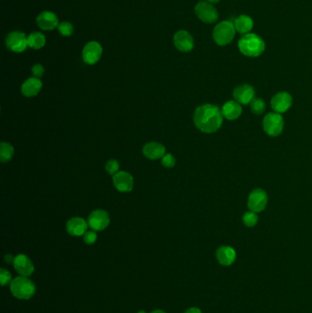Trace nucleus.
Instances as JSON below:
<instances>
[{"label":"nucleus","instance_id":"obj_1","mask_svg":"<svg viewBox=\"0 0 312 313\" xmlns=\"http://www.w3.org/2000/svg\"><path fill=\"white\" fill-rule=\"evenodd\" d=\"M194 124L204 133L212 134L220 130L224 114L220 108L214 104H204L195 110Z\"/></svg>","mask_w":312,"mask_h":313},{"label":"nucleus","instance_id":"obj_2","mask_svg":"<svg viewBox=\"0 0 312 313\" xmlns=\"http://www.w3.org/2000/svg\"><path fill=\"white\" fill-rule=\"evenodd\" d=\"M238 48L244 55L248 57H258L264 52V42L258 35L248 33L242 35L238 42Z\"/></svg>","mask_w":312,"mask_h":313},{"label":"nucleus","instance_id":"obj_3","mask_svg":"<svg viewBox=\"0 0 312 313\" xmlns=\"http://www.w3.org/2000/svg\"><path fill=\"white\" fill-rule=\"evenodd\" d=\"M10 292L18 300H27L35 295L36 286L28 276H16L10 283Z\"/></svg>","mask_w":312,"mask_h":313},{"label":"nucleus","instance_id":"obj_4","mask_svg":"<svg viewBox=\"0 0 312 313\" xmlns=\"http://www.w3.org/2000/svg\"><path fill=\"white\" fill-rule=\"evenodd\" d=\"M236 33V30L234 23L224 20L216 25L212 32V37L216 44L219 46H226L234 40Z\"/></svg>","mask_w":312,"mask_h":313},{"label":"nucleus","instance_id":"obj_5","mask_svg":"<svg viewBox=\"0 0 312 313\" xmlns=\"http://www.w3.org/2000/svg\"><path fill=\"white\" fill-rule=\"evenodd\" d=\"M264 132L270 136H280L284 128V118L278 113H268L263 120Z\"/></svg>","mask_w":312,"mask_h":313},{"label":"nucleus","instance_id":"obj_6","mask_svg":"<svg viewBox=\"0 0 312 313\" xmlns=\"http://www.w3.org/2000/svg\"><path fill=\"white\" fill-rule=\"evenodd\" d=\"M195 14L202 22L207 24H212L218 20V11L207 1H200L196 5Z\"/></svg>","mask_w":312,"mask_h":313},{"label":"nucleus","instance_id":"obj_7","mask_svg":"<svg viewBox=\"0 0 312 313\" xmlns=\"http://www.w3.org/2000/svg\"><path fill=\"white\" fill-rule=\"evenodd\" d=\"M268 202V197L264 190H254L248 197V208L254 212H261L266 209Z\"/></svg>","mask_w":312,"mask_h":313},{"label":"nucleus","instance_id":"obj_8","mask_svg":"<svg viewBox=\"0 0 312 313\" xmlns=\"http://www.w3.org/2000/svg\"><path fill=\"white\" fill-rule=\"evenodd\" d=\"M88 226L92 230L98 232L102 231L109 226L110 218L108 212L104 210H94L88 217Z\"/></svg>","mask_w":312,"mask_h":313},{"label":"nucleus","instance_id":"obj_9","mask_svg":"<svg viewBox=\"0 0 312 313\" xmlns=\"http://www.w3.org/2000/svg\"><path fill=\"white\" fill-rule=\"evenodd\" d=\"M6 46L14 52H22L28 46V38L25 33L13 32L8 35L6 38Z\"/></svg>","mask_w":312,"mask_h":313},{"label":"nucleus","instance_id":"obj_10","mask_svg":"<svg viewBox=\"0 0 312 313\" xmlns=\"http://www.w3.org/2000/svg\"><path fill=\"white\" fill-rule=\"evenodd\" d=\"M102 54V46L97 42H90L84 48L82 59L87 64H96L101 59Z\"/></svg>","mask_w":312,"mask_h":313},{"label":"nucleus","instance_id":"obj_11","mask_svg":"<svg viewBox=\"0 0 312 313\" xmlns=\"http://www.w3.org/2000/svg\"><path fill=\"white\" fill-rule=\"evenodd\" d=\"M13 266L20 275L28 278L32 275L35 270L32 261L24 254H18L15 256L13 261Z\"/></svg>","mask_w":312,"mask_h":313},{"label":"nucleus","instance_id":"obj_12","mask_svg":"<svg viewBox=\"0 0 312 313\" xmlns=\"http://www.w3.org/2000/svg\"><path fill=\"white\" fill-rule=\"evenodd\" d=\"M292 102V96L288 92H280L272 98L271 108L276 113H285L291 108Z\"/></svg>","mask_w":312,"mask_h":313},{"label":"nucleus","instance_id":"obj_13","mask_svg":"<svg viewBox=\"0 0 312 313\" xmlns=\"http://www.w3.org/2000/svg\"><path fill=\"white\" fill-rule=\"evenodd\" d=\"M113 182L121 192H130L134 188V178L126 172H118L113 175Z\"/></svg>","mask_w":312,"mask_h":313},{"label":"nucleus","instance_id":"obj_14","mask_svg":"<svg viewBox=\"0 0 312 313\" xmlns=\"http://www.w3.org/2000/svg\"><path fill=\"white\" fill-rule=\"evenodd\" d=\"M174 45L180 52H188L194 49V40L192 36L186 30H180L174 35Z\"/></svg>","mask_w":312,"mask_h":313},{"label":"nucleus","instance_id":"obj_15","mask_svg":"<svg viewBox=\"0 0 312 313\" xmlns=\"http://www.w3.org/2000/svg\"><path fill=\"white\" fill-rule=\"evenodd\" d=\"M254 89L249 84H241L234 91V98L237 103L248 104L254 99Z\"/></svg>","mask_w":312,"mask_h":313},{"label":"nucleus","instance_id":"obj_16","mask_svg":"<svg viewBox=\"0 0 312 313\" xmlns=\"http://www.w3.org/2000/svg\"><path fill=\"white\" fill-rule=\"evenodd\" d=\"M88 222L81 217H74L67 222L66 230L72 236H82L87 232Z\"/></svg>","mask_w":312,"mask_h":313},{"label":"nucleus","instance_id":"obj_17","mask_svg":"<svg viewBox=\"0 0 312 313\" xmlns=\"http://www.w3.org/2000/svg\"><path fill=\"white\" fill-rule=\"evenodd\" d=\"M37 24L44 30H52L59 26V20L54 12L44 11L37 16Z\"/></svg>","mask_w":312,"mask_h":313},{"label":"nucleus","instance_id":"obj_18","mask_svg":"<svg viewBox=\"0 0 312 313\" xmlns=\"http://www.w3.org/2000/svg\"><path fill=\"white\" fill-rule=\"evenodd\" d=\"M42 88V82L37 77H32L23 82L22 86V94L26 98L36 96Z\"/></svg>","mask_w":312,"mask_h":313},{"label":"nucleus","instance_id":"obj_19","mask_svg":"<svg viewBox=\"0 0 312 313\" xmlns=\"http://www.w3.org/2000/svg\"><path fill=\"white\" fill-rule=\"evenodd\" d=\"M216 258L222 266H231L236 260V252L231 246H224L216 251Z\"/></svg>","mask_w":312,"mask_h":313},{"label":"nucleus","instance_id":"obj_20","mask_svg":"<svg viewBox=\"0 0 312 313\" xmlns=\"http://www.w3.org/2000/svg\"><path fill=\"white\" fill-rule=\"evenodd\" d=\"M166 148L160 143L150 142L143 148V154L150 160H160L165 156Z\"/></svg>","mask_w":312,"mask_h":313},{"label":"nucleus","instance_id":"obj_21","mask_svg":"<svg viewBox=\"0 0 312 313\" xmlns=\"http://www.w3.org/2000/svg\"><path fill=\"white\" fill-rule=\"evenodd\" d=\"M242 106L236 101H229L224 104L222 109V113L224 116L228 120H236L242 114Z\"/></svg>","mask_w":312,"mask_h":313},{"label":"nucleus","instance_id":"obj_22","mask_svg":"<svg viewBox=\"0 0 312 313\" xmlns=\"http://www.w3.org/2000/svg\"><path fill=\"white\" fill-rule=\"evenodd\" d=\"M236 32L246 35L252 30L254 27L253 20L248 15H241L236 18L234 22Z\"/></svg>","mask_w":312,"mask_h":313},{"label":"nucleus","instance_id":"obj_23","mask_svg":"<svg viewBox=\"0 0 312 313\" xmlns=\"http://www.w3.org/2000/svg\"><path fill=\"white\" fill-rule=\"evenodd\" d=\"M46 44V38L42 33L32 32L28 37V45L32 49H42Z\"/></svg>","mask_w":312,"mask_h":313},{"label":"nucleus","instance_id":"obj_24","mask_svg":"<svg viewBox=\"0 0 312 313\" xmlns=\"http://www.w3.org/2000/svg\"><path fill=\"white\" fill-rule=\"evenodd\" d=\"M14 155V148L8 142H1L0 144V160L2 163H6L11 160Z\"/></svg>","mask_w":312,"mask_h":313},{"label":"nucleus","instance_id":"obj_25","mask_svg":"<svg viewBox=\"0 0 312 313\" xmlns=\"http://www.w3.org/2000/svg\"><path fill=\"white\" fill-rule=\"evenodd\" d=\"M251 111L256 114H262L266 111V103L263 99L260 98H254L253 101L250 104Z\"/></svg>","mask_w":312,"mask_h":313},{"label":"nucleus","instance_id":"obj_26","mask_svg":"<svg viewBox=\"0 0 312 313\" xmlns=\"http://www.w3.org/2000/svg\"><path fill=\"white\" fill-rule=\"evenodd\" d=\"M242 222L246 226H256L258 222V216L256 214V212H254L252 210L248 212L242 216Z\"/></svg>","mask_w":312,"mask_h":313},{"label":"nucleus","instance_id":"obj_27","mask_svg":"<svg viewBox=\"0 0 312 313\" xmlns=\"http://www.w3.org/2000/svg\"><path fill=\"white\" fill-rule=\"evenodd\" d=\"M58 30H59L60 33L65 37H70V35L74 33V26L70 24V22H64L60 23Z\"/></svg>","mask_w":312,"mask_h":313},{"label":"nucleus","instance_id":"obj_28","mask_svg":"<svg viewBox=\"0 0 312 313\" xmlns=\"http://www.w3.org/2000/svg\"><path fill=\"white\" fill-rule=\"evenodd\" d=\"M12 275L8 270L5 268H1L0 270V281H1V285L2 286H5L12 282Z\"/></svg>","mask_w":312,"mask_h":313},{"label":"nucleus","instance_id":"obj_29","mask_svg":"<svg viewBox=\"0 0 312 313\" xmlns=\"http://www.w3.org/2000/svg\"><path fill=\"white\" fill-rule=\"evenodd\" d=\"M106 170L108 172V174L110 175H114L116 173L118 172L119 164L118 162L114 160H111L106 163Z\"/></svg>","mask_w":312,"mask_h":313},{"label":"nucleus","instance_id":"obj_30","mask_svg":"<svg viewBox=\"0 0 312 313\" xmlns=\"http://www.w3.org/2000/svg\"><path fill=\"white\" fill-rule=\"evenodd\" d=\"M97 240V234L96 231H87L84 234V241L87 244H92L96 243Z\"/></svg>","mask_w":312,"mask_h":313},{"label":"nucleus","instance_id":"obj_31","mask_svg":"<svg viewBox=\"0 0 312 313\" xmlns=\"http://www.w3.org/2000/svg\"><path fill=\"white\" fill-rule=\"evenodd\" d=\"M162 165L166 168H172L175 166L176 160L172 154H166L165 156L162 158Z\"/></svg>","mask_w":312,"mask_h":313},{"label":"nucleus","instance_id":"obj_32","mask_svg":"<svg viewBox=\"0 0 312 313\" xmlns=\"http://www.w3.org/2000/svg\"><path fill=\"white\" fill-rule=\"evenodd\" d=\"M32 74L35 76V77H42V76H44V66L42 64H35L32 67Z\"/></svg>","mask_w":312,"mask_h":313},{"label":"nucleus","instance_id":"obj_33","mask_svg":"<svg viewBox=\"0 0 312 313\" xmlns=\"http://www.w3.org/2000/svg\"><path fill=\"white\" fill-rule=\"evenodd\" d=\"M14 258H13V256H12V254H6V263H8V264H10V263H13V261H14Z\"/></svg>","mask_w":312,"mask_h":313},{"label":"nucleus","instance_id":"obj_34","mask_svg":"<svg viewBox=\"0 0 312 313\" xmlns=\"http://www.w3.org/2000/svg\"><path fill=\"white\" fill-rule=\"evenodd\" d=\"M184 313H202V312H200V308L194 307V308H188Z\"/></svg>","mask_w":312,"mask_h":313},{"label":"nucleus","instance_id":"obj_35","mask_svg":"<svg viewBox=\"0 0 312 313\" xmlns=\"http://www.w3.org/2000/svg\"><path fill=\"white\" fill-rule=\"evenodd\" d=\"M208 3H210V4H214V3H218V2H220L221 0H206Z\"/></svg>","mask_w":312,"mask_h":313},{"label":"nucleus","instance_id":"obj_36","mask_svg":"<svg viewBox=\"0 0 312 313\" xmlns=\"http://www.w3.org/2000/svg\"><path fill=\"white\" fill-rule=\"evenodd\" d=\"M150 313H167L166 312H164V310H153V312H151Z\"/></svg>","mask_w":312,"mask_h":313},{"label":"nucleus","instance_id":"obj_37","mask_svg":"<svg viewBox=\"0 0 312 313\" xmlns=\"http://www.w3.org/2000/svg\"><path fill=\"white\" fill-rule=\"evenodd\" d=\"M136 313H146L145 310H140V312H138Z\"/></svg>","mask_w":312,"mask_h":313}]
</instances>
